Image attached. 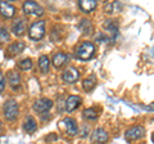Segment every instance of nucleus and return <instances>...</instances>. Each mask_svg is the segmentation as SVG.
<instances>
[{
    "mask_svg": "<svg viewBox=\"0 0 154 144\" xmlns=\"http://www.w3.org/2000/svg\"><path fill=\"white\" fill-rule=\"evenodd\" d=\"M94 54H95V46L90 41H82L76 48V57L79 59L88 61L90 58H93Z\"/></svg>",
    "mask_w": 154,
    "mask_h": 144,
    "instance_id": "f257e3e1",
    "label": "nucleus"
},
{
    "mask_svg": "<svg viewBox=\"0 0 154 144\" xmlns=\"http://www.w3.org/2000/svg\"><path fill=\"white\" fill-rule=\"evenodd\" d=\"M3 112H4V117H5L8 121H14L19 114L18 103L14 99L7 100L5 104H4V107H3Z\"/></svg>",
    "mask_w": 154,
    "mask_h": 144,
    "instance_id": "f03ea898",
    "label": "nucleus"
},
{
    "mask_svg": "<svg viewBox=\"0 0 154 144\" xmlns=\"http://www.w3.org/2000/svg\"><path fill=\"white\" fill-rule=\"evenodd\" d=\"M45 35V21H36L33 22L31 27H30V31H28V36H30L31 40H35L38 41L41 40Z\"/></svg>",
    "mask_w": 154,
    "mask_h": 144,
    "instance_id": "7ed1b4c3",
    "label": "nucleus"
},
{
    "mask_svg": "<svg viewBox=\"0 0 154 144\" xmlns=\"http://www.w3.org/2000/svg\"><path fill=\"white\" fill-rule=\"evenodd\" d=\"M23 13L27 16H35V17H41L44 16V8L36 2H25L22 5Z\"/></svg>",
    "mask_w": 154,
    "mask_h": 144,
    "instance_id": "20e7f679",
    "label": "nucleus"
},
{
    "mask_svg": "<svg viewBox=\"0 0 154 144\" xmlns=\"http://www.w3.org/2000/svg\"><path fill=\"white\" fill-rule=\"evenodd\" d=\"M144 135H145V129H144L143 126H132L125 133L126 140H128V142L139 140V139L143 138Z\"/></svg>",
    "mask_w": 154,
    "mask_h": 144,
    "instance_id": "39448f33",
    "label": "nucleus"
},
{
    "mask_svg": "<svg viewBox=\"0 0 154 144\" xmlns=\"http://www.w3.org/2000/svg\"><path fill=\"white\" fill-rule=\"evenodd\" d=\"M53 107V100L49 98H41L37 99L35 103H33V109L38 113H44L48 112L49 109H51Z\"/></svg>",
    "mask_w": 154,
    "mask_h": 144,
    "instance_id": "423d86ee",
    "label": "nucleus"
},
{
    "mask_svg": "<svg viewBox=\"0 0 154 144\" xmlns=\"http://www.w3.org/2000/svg\"><path fill=\"white\" fill-rule=\"evenodd\" d=\"M62 77H63L64 83L73 84V83H76V81L80 79V72H79V70H77V68H75V67H68L67 70H64Z\"/></svg>",
    "mask_w": 154,
    "mask_h": 144,
    "instance_id": "0eeeda50",
    "label": "nucleus"
},
{
    "mask_svg": "<svg viewBox=\"0 0 154 144\" xmlns=\"http://www.w3.org/2000/svg\"><path fill=\"white\" fill-rule=\"evenodd\" d=\"M108 139H109L108 133L102 127L95 129L93 131V134H91V140L94 143H98V144H105L108 142Z\"/></svg>",
    "mask_w": 154,
    "mask_h": 144,
    "instance_id": "6e6552de",
    "label": "nucleus"
},
{
    "mask_svg": "<svg viewBox=\"0 0 154 144\" xmlns=\"http://www.w3.org/2000/svg\"><path fill=\"white\" fill-rule=\"evenodd\" d=\"M63 124H64V129L67 134L69 136H76L79 134V125H77L76 120L72 118V117H67L63 120Z\"/></svg>",
    "mask_w": 154,
    "mask_h": 144,
    "instance_id": "1a4fd4ad",
    "label": "nucleus"
},
{
    "mask_svg": "<svg viewBox=\"0 0 154 144\" xmlns=\"http://www.w3.org/2000/svg\"><path fill=\"white\" fill-rule=\"evenodd\" d=\"M81 102H82V100H81V98L79 97V95H69V97L67 98L66 103H64L66 111L67 112H73L76 108L80 107Z\"/></svg>",
    "mask_w": 154,
    "mask_h": 144,
    "instance_id": "9d476101",
    "label": "nucleus"
},
{
    "mask_svg": "<svg viewBox=\"0 0 154 144\" xmlns=\"http://www.w3.org/2000/svg\"><path fill=\"white\" fill-rule=\"evenodd\" d=\"M0 14L5 18H12L16 14V8L9 3L0 2Z\"/></svg>",
    "mask_w": 154,
    "mask_h": 144,
    "instance_id": "9b49d317",
    "label": "nucleus"
},
{
    "mask_svg": "<svg viewBox=\"0 0 154 144\" xmlns=\"http://www.w3.org/2000/svg\"><path fill=\"white\" fill-rule=\"evenodd\" d=\"M27 30V21L26 20H18L12 26V32L16 36H23Z\"/></svg>",
    "mask_w": 154,
    "mask_h": 144,
    "instance_id": "f8f14e48",
    "label": "nucleus"
},
{
    "mask_svg": "<svg viewBox=\"0 0 154 144\" xmlns=\"http://www.w3.org/2000/svg\"><path fill=\"white\" fill-rule=\"evenodd\" d=\"M104 27L107 28V31H108V39L112 42H114L116 39H117V36H118V26L116 25L113 21H107Z\"/></svg>",
    "mask_w": 154,
    "mask_h": 144,
    "instance_id": "ddd939ff",
    "label": "nucleus"
},
{
    "mask_svg": "<svg viewBox=\"0 0 154 144\" xmlns=\"http://www.w3.org/2000/svg\"><path fill=\"white\" fill-rule=\"evenodd\" d=\"M98 5V3L95 0H80L79 2V7L84 13H90Z\"/></svg>",
    "mask_w": 154,
    "mask_h": 144,
    "instance_id": "4468645a",
    "label": "nucleus"
},
{
    "mask_svg": "<svg viewBox=\"0 0 154 144\" xmlns=\"http://www.w3.org/2000/svg\"><path fill=\"white\" fill-rule=\"evenodd\" d=\"M96 84H98V79H96V76L95 75H90L89 77H86L84 81H82V88L85 92H91Z\"/></svg>",
    "mask_w": 154,
    "mask_h": 144,
    "instance_id": "2eb2a0df",
    "label": "nucleus"
},
{
    "mask_svg": "<svg viewBox=\"0 0 154 144\" xmlns=\"http://www.w3.org/2000/svg\"><path fill=\"white\" fill-rule=\"evenodd\" d=\"M23 49H25V42L14 41V42H12V44L8 46V53H9V55H16V54L22 53Z\"/></svg>",
    "mask_w": 154,
    "mask_h": 144,
    "instance_id": "dca6fc26",
    "label": "nucleus"
},
{
    "mask_svg": "<svg viewBox=\"0 0 154 144\" xmlns=\"http://www.w3.org/2000/svg\"><path fill=\"white\" fill-rule=\"evenodd\" d=\"M67 61H68V55H67L66 53H57V54H54V57H53L51 63L54 64L55 68H60Z\"/></svg>",
    "mask_w": 154,
    "mask_h": 144,
    "instance_id": "f3484780",
    "label": "nucleus"
},
{
    "mask_svg": "<svg viewBox=\"0 0 154 144\" xmlns=\"http://www.w3.org/2000/svg\"><path fill=\"white\" fill-rule=\"evenodd\" d=\"M23 129H25V131L26 133H35L36 131V129H37V124L36 121L33 120L32 116H27L26 120H25V122H23Z\"/></svg>",
    "mask_w": 154,
    "mask_h": 144,
    "instance_id": "a211bd4d",
    "label": "nucleus"
},
{
    "mask_svg": "<svg viewBox=\"0 0 154 144\" xmlns=\"http://www.w3.org/2000/svg\"><path fill=\"white\" fill-rule=\"evenodd\" d=\"M8 83L11 84L13 89H16L21 85V76H19L18 72H16V71L8 72Z\"/></svg>",
    "mask_w": 154,
    "mask_h": 144,
    "instance_id": "6ab92c4d",
    "label": "nucleus"
},
{
    "mask_svg": "<svg viewBox=\"0 0 154 144\" xmlns=\"http://www.w3.org/2000/svg\"><path fill=\"white\" fill-rule=\"evenodd\" d=\"M79 28L84 35H90V33L93 32V25H91V22L88 20H81V22L79 23Z\"/></svg>",
    "mask_w": 154,
    "mask_h": 144,
    "instance_id": "aec40b11",
    "label": "nucleus"
},
{
    "mask_svg": "<svg viewBox=\"0 0 154 144\" xmlns=\"http://www.w3.org/2000/svg\"><path fill=\"white\" fill-rule=\"evenodd\" d=\"M49 58H48L46 55H41L40 58H38V67H40V70L42 74H48L49 72Z\"/></svg>",
    "mask_w": 154,
    "mask_h": 144,
    "instance_id": "412c9836",
    "label": "nucleus"
},
{
    "mask_svg": "<svg viewBox=\"0 0 154 144\" xmlns=\"http://www.w3.org/2000/svg\"><path fill=\"white\" fill-rule=\"evenodd\" d=\"M84 116L88 118V120H96L99 117V113H98V109L94 108V107H90V108H86L84 111Z\"/></svg>",
    "mask_w": 154,
    "mask_h": 144,
    "instance_id": "4be33fe9",
    "label": "nucleus"
},
{
    "mask_svg": "<svg viewBox=\"0 0 154 144\" xmlns=\"http://www.w3.org/2000/svg\"><path fill=\"white\" fill-rule=\"evenodd\" d=\"M18 68L22 71H28L32 68V61L30 58H25L18 62Z\"/></svg>",
    "mask_w": 154,
    "mask_h": 144,
    "instance_id": "5701e85b",
    "label": "nucleus"
},
{
    "mask_svg": "<svg viewBox=\"0 0 154 144\" xmlns=\"http://www.w3.org/2000/svg\"><path fill=\"white\" fill-rule=\"evenodd\" d=\"M9 39H11V35H9V32L7 31V28L0 27V44L9 41Z\"/></svg>",
    "mask_w": 154,
    "mask_h": 144,
    "instance_id": "b1692460",
    "label": "nucleus"
},
{
    "mask_svg": "<svg viewBox=\"0 0 154 144\" xmlns=\"http://www.w3.org/2000/svg\"><path fill=\"white\" fill-rule=\"evenodd\" d=\"M4 89H5V77H4L3 72H0V93H3Z\"/></svg>",
    "mask_w": 154,
    "mask_h": 144,
    "instance_id": "393cba45",
    "label": "nucleus"
},
{
    "mask_svg": "<svg viewBox=\"0 0 154 144\" xmlns=\"http://www.w3.org/2000/svg\"><path fill=\"white\" fill-rule=\"evenodd\" d=\"M88 134H89V127L86 126V125H84V126H82V130H81V133H80V136H81V138H85L86 135H88Z\"/></svg>",
    "mask_w": 154,
    "mask_h": 144,
    "instance_id": "a878e982",
    "label": "nucleus"
},
{
    "mask_svg": "<svg viewBox=\"0 0 154 144\" xmlns=\"http://www.w3.org/2000/svg\"><path fill=\"white\" fill-rule=\"evenodd\" d=\"M2 131H3V125H2V122H0V135H2Z\"/></svg>",
    "mask_w": 154,
    "mask_h": 144,
    "instance_id": "bb28decb",
    "label": "nucleus"
}]
</instances>
